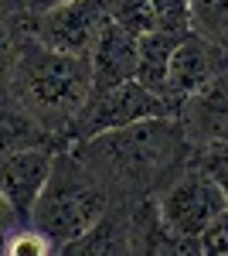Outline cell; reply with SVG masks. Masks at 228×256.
<instances>
[{"label":"cell","mask_w":228,"mask_h":256,"mask_svg":"<svg viewBox=\"0 0 228 256\" xmlns=\"http://www.w3.org/2000/svg\"><path fill=\"white\" fill-rule=\"evenodd\" d=\"M31 38H38L41 44L65 52V55H82L89 58L99 28H102V4L99 0H72L61 4L55 10L44 14H31Z\"/></svg>","instance_id":"obj_6"},{"label":"cell","mask_w":228,"mask_h":256,"mask_svg":"<svg viewBox=\"0 0 228 256\" xmlns=\"http://www.w3.org/2000/svg\"><path fill=\"white\" fill-rule=\"evenodd\" d=\"M153 116H177V102L160 92H153L147 86H140L136 79L99 89L85 99V106L78 110V116L72 120V137L75 140H89L99 137L106 130H119L140 120H153Z\"/></svg>","instance_id":"obj_4"},{"label":"cell","mask_w":228,"mask_h":256,"mask_svg":"<svg viewBox=\"0 0 228 256\" xmlns=\"http://www.w3.org/2000/svg\"><path fill=\"white\" fill-rule=\"evenodd\" d=\"M17 58V38L10 31V24L0 18V89H10V72Z\"/></svg>","instance_id":"obj_19"},{"label":"cell","mask_w":228,"mask_h":256,"mask_svg":"<svg viewBox=\"0 0 228 256\" xmlns=\"http://www.w3.org/2000/svg\"><path fill=\"white\" fill-rule=\"evenodd\" d=\"M14 4H24V0H0V10L3 7H14Z\"/></svg>","instance_id":"obj_22"},{"label":"cell","mask_w":228,"mask_h":256,"mask_svg":"<svg viewBox=\"0 0 228 256\" xmlns=\"http://www.w3.org/2000/svg\"><path fill=\"white\" fill-rule=\"evenodd\" d=\"M184 34L188 31H164V28H153L147 34H140V58H136V82L140 86L167 96V65H171L174 48Z\"/></svg>","instance_id":"obj_11"},{"label":"cell","mask_w":228,"mask_h":256,"mask_svg":"<svg viewBox=\"0 0 228 256\" xmlns=\"http://www.w3.org/2000/svg\"><path fill=\"white\" fill-rule=\"evenodd\" d=\"M17 222H24V218L14 212V205L3 198V192H0V236H7V232H14L17 229Z\"/></svg>","instance_id":"obj_20"},{"label":"cell","mask_w":228,"mask_h":256,"mask_svg":"<svg viewBox=\"0 0 228 256\" xmlns=\"http://www.w3.org/2000/svg\"><path fill=\"white\" fill-rule=\"evenodd\" d=\"M225 208L228 205H225V195H222L218 181H215L201 164L188 168V171L160 195V202H157V212H160L164 229H167L184 250H198V236L208 229L211 218L222 216Z\"/></svg>","instance_id":"obj_5"},{"label":"cell","mask_w":228,"mask_h":256,"mask_svg":"<svg viewBox=\"0 0 228 256\" xmlns=\"http://www.w3.org/2000/svg\"><path fill=\"white\" fill-rule=\"evenodd\" d=\"M177 144L181 130L174 116H153L119 130H106L99 137L75 140V154L102 181V188L113 181L123 192H136L140 184H150L164 168H171Z\"/></svg>","instance_id":"obj_2"},{"label":"cell","mask_w":228,"mask_h":256,"mask_svg":"<svg viewBox=\"0 0 228 256\" xmlns=\"http://www.w3.org/2000/svg\"><path fill=\"white\" fill-rule=\"evenodd\" d=\"M106 208H109V192L78 160V154H55V168L41 195L34 198L27 222L41 229L61 253L72 239L89 232Z\"/></svg>","instance_id":"obj_3"},{"label":"cell","mask_w":228,"mask_h":256,"mask_svg":"<svg viewBox=\"0 0 228 256\" xmlns=\"http://www.w3.org/2000/svg\"><path fill=\"white\" fill-rule=\"evenodd\" d=\"M109 18L119 20L123 28H130L133 34H147V31L157 28V18H153L150 0H113Z\"/></svg>","instance_id":"obj_14"},{"label":"cell","mask_w":228,"mask_h":256,"mask_svg":"<svg viewBox=\"0 0 228 256\" xmlns=\"http://www.w3.org/2000/svg\"><path fill=\"white\" fill-rule=\"evenodd\" d=\"M157 28L164 31H191V7L188 0H150Z\"/></svg>","instance_id":"obj_16"},{"label":"cell","mask_w":228,"mask_h":256,"mask_svg":"<svg viewBox=\"0 0 228 256\" xmlns=\"http://www.w3.org/2000/svg\"><path fill=\"white\" fill-rule=\"evenodd\" d=\"M177 116L184 134L201 147L228 140V68H218L208 86L181 99Z\"/></svg>","instance_id":"obj_8"},{"label":"cell","mask_w":228,"mask_h":256,"mask_svg":"<svg viewBox=\"0 0 228 256\" xmlns=\"http://www.w3.org/2000/svg\"><path fill=\"white\" fill-rule=\"evenodd\" d=\"M191 7V31L201 38L225 44L228 41V0H188Z\"/></svg>","instance_id":"obj_13"},{"label":"cell","mask_w":228,"mask_h":256,"mask_svg":"<svg viewBox=\"0 0 228 256\" xmlns=\"http://www.w3.org/2000/svg\"><path fill=\"white\" fill-rule=\"evenodd\" d=\"M198 164L218 181V188L225 195V205H228V140H222V144H205Z\"/></svg>","instance_id":"obj_17"},{"label":"cell","mask_w":228,"mask_h":256,"mask_svg":"<svg viewBox=\"0 0 228 256\" xmlns=\"http://www.w3.org/2000/svg\"><path fill=\"white\" fill-rule=\"evenodd\" d=\"M61 253H130V218L106 208L92 229L72 239Z\"/></svg>","instance_id":"obj_12"},{"label":"cell","mask_w":228,"mask_h":256,"mask_svg":"<svg viewBox=\"0 0 228 256\" xmlns=\"http://www.w3.org/2000/svg\"><path fill=\"white\" fill-rule=\"evenodd\" d=\"M218 68H222V62H218L215 41L201 38L198 31H188L177 41L171 65H167V96L181 106V99H188L201 86H208Z\"/></svg>","instance_id":"obj_10"},{"label":"cell","mask_w":228,"mask_h":256,"mask_svg":"<svg viewBox=\"0 0 228 256\" xmlns=\"http://www.w3.org/2000/svg\"><path fill=\"white\" fill-rule=\"evenodd\" d=\"M10 92L24 106L27 120L51 130H65L92 96V65L82 55L55 52L27 34V41L17 44Z\"/></svg>","instance_id":"obj_1"},{"label":"cell","mask_w":228,"mask_h":256,"mask_svg":"<svg viewBox=\"0 0 228 256\" xmlns=\"http://www.w3.org/2000/svg\"><path fill=\"white\" fill-rule=\"evenodd\" d=\"M55 168V150L41 144H17L0 150V192L24 222Z\"/></svg>","instance_id":"obj_7"},{"label":"cell","mask_w":228,"mask_h":256,"mask_svg":"<svg viewBox=\"0 0 228 256\" xmlns=\"http://www.w3.org/2000/svg\"><path fill=\"white\" fill-rule=\"evenodd\" d=\"M136 58H140V34L123 28L119 20L106 18L102 28H99V38H95L92 52H89L92 92L136 79Z\"/></svg>","instance_id":"obj_9"},{"label":"cell","mask_w":228,"mask_h":256,"mask_svg":"<svg viewBox=\"0 0 228 256\" xmlns=\"http://www.w3.org/2000/svg\"><path fill=\"white\" fill-rule=\"evenodd\" d=\"M61 4H72V0H24V10L27 14H44V10H55Z\"/></svg>","instance_id":"obj_21"},{"label":"cell","mask_w":228,"mask_h":256,"mask_svg":"<svg viewBox=\"0 0 228 256\" xmlns=\"http://www.w3.org/2000/svg\"><path fill=\"white\" fill-rule=\"evenodd\" d=\"M198 253L205 256H228V208L208 222V229L198 236Z\"/></svg>","instance_id":"obj_18"},{"label":"cell","mask_w":228,"mask_h":256,"mask_svg":"<svg viewBox=\"0 0 228 256\" xmlns=\"http://www.w3.org/2000/svg\"><path fill=\"white\" fill-rule=\"evenodd\" d=\"M3 253H27V256H48V253H58L55 242L44 236L41 229H34L31 222H27V229H14V232H7L3 236Z\"/></svg>","instance_id":"obj_15"}]
</instances>
